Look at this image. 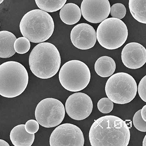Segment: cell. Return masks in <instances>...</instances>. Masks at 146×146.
Listing matches in <instances>:
<instances>
[{"label": "cell", "instance_id": "cell-5", "mask_svg": "<svg viewBox=\"0 0 146 146\" xmlns=\"http://www.w3.org/2000/svg\"><path fill=\"white\" fill-rule=\"evenodd\" d=\"M105 91L108 98L115 104L131 102L137 95V86L134 78L127 73L113 74L107 80Z\"/></svg>", "mask_w": 146, "mask_h": 146}, {"label": "cell", "instance_id": "cell-2", "mask_svg": "<svg viewBox=\"0 0 146 146\" xmlns=\"http://www.w3.org/2000/svg\"><path fill=\"white\" fill-rule=\"evenodd\" d=\"M29 64L32 73L37 77L49 79L58 73L61 65L58 49L50 42H41L32 50Z\"/></svg>", "mask_w": 146, "mask_h": 146}, {"label": "cell", "instance_id": "cell-3", "mask_svg": "<svg viewBox=\"0 0 146 146\" xmlns=\"http://www.w3.org/2000/svg\"><path fill=\"white\" fill-rule=\"evenodd\" d=\"M20 30L23 36L31 42L41 43L52 36L54 23L51 16L41 9L27 12L20 23Z\"/></svg>", "mask_w": 146, "mask_h": 146}, {"label": "cell", "instance_id": "cell-24", "mask_svg": "<svg viewBox=\"0 0 146 146\" xmlns=\"http://www.w3.org/2000/svg\"><path fill=\"white\" fill-rule=\"evenodd\" d=\"M38 121L30 120L27 121L25 125V129L30 134H34L38 131L39 125Z\"/></svg>", "mask_w": 146, "mask_h": 146}, {"label": "cell", "instance_id": "cell-4", "mask_svg": "<svg viewBox=\"0 0 146 146\" xmlns=\"http://www.w3.org/2000/svg\"><path fill=\"white\" fill-rule=\"evenodd\" d=\"M29 80L22 64L13 61L3 63L0 65V95L8 98L20 96L26 89Z\"/></svg>", "mask_w": 146, "mask_h": 146}, {"label": "cell", "instance_id": "cell-18", "mask_svg": "<svg viewBox=\"0 0 146 146\" xmlns=\"http://www.w3.org/2000/svg\"><path fill=\"white\" fill-rule=\"evenodd\" d=\"M129 8L135 19L146 24V0H129Z\"/></svg>", "mask_w": 146, "mask_h": 146}, {"label": "cell", "instance_id": "cell-8", "mask_svg": "<svg viewBox=\"0 0 146 146\" xmlns=\"http://www.w3.org/2000/svg\"><path fill=\"white\" fill-rule=\"evenodd\" d=\"M65 109L60 100L54 98H46L38 103L35 115L36 121L42 127H54L60 124L64 120Z\"/></svg>", "mask_w": 146, "mask_h": 146}, {"label": "cell", "instance_id": "cell-7", "mask_svg": "<svg viewBox=\"0 0 146 146\" xmlns=\"http://www.w3.org/2000/svg\"><path fill=\"white\" fill-rule=\"evenodd\" d=\"M127 27L118 18L111 17L103 21L96 31L98 42L102 47L109 50L117 49L124 44L128 37Z\"/></svg>", "mask_w": 146, "mask_h": 146}, {"label": "cell", "instance_id": "cell-29", "mask_svg": "<svg viewBox=\"0 0 146 146\" xmlns=\"http://www.w3.org/2000/svg\"><path fill=\"white\" fill-rule=\"evenodd\" d=\"M4 1V0H0V4L2 3V2Z\"/></svg>", "mask_w": 146, "mask_h": 146}, {"label": "cell", "instance_id": "cell-17", "mask_svg": "<svg viewBox=\"0 0 146 146\" xmlns=\"http://www.w3.org/2000/svg\"><path fill=\"white\" fill-rule=\"evenodd\" d=\"M116 68V64L113 58L107 56H102L97 59L95 64V70L100 76H111Z\"/></svg>", "mask_w": 146, "mask_h": 146}, {"label": "cell", "instance_id": "cell-12", "mask_svg": "<svg viewBox=\"0 0 146 146\" xmlns=\"http://www.w3.org/2000/svg\"><path fill=\"white\" fill-rule=\"evenodd\" d=\"M70 39L74 47L81 50H87L95 46L97 36L92 26L82 23L73 27L71 32Z\"/></svg>", "mask_w": 146, "mask_h": 146}, {"label": "cell", "instance_id": "cell-20", "mask_svg": "<svg viewBox=\"0 0 146 146\" xmlns=\"http://www.w3.org/2000/svg\"><path fill=\"white\" fill-rule=\"evenodd\" d=\"M14 49L19 54H24L29 51L30 49V41L25 37H20L16 39L14 42Z\"/></svg>", "mask_w": 146, "mask_h": 146}, {"label": "cell", "instance_id": "cell-11", "mask_svg": "<svg viewBox=\"0 0 146 146\" xmlns=\"http://www.w3.org/2000/svg\"><path fill=\"white\" fill-rule=\"evenodd\" d=\"M81 11L84 18L92 23H99L107 19L111 12L108 0H83Z\"/></svg>", "mask_w": 146, "mask_h": 146}, {"label": "cell", "instance_id": "cell-14", "mask_svg": "<svg viewBox=\"0 0 146 146\" xmlns=\"http://www.w3.org/2000/svg\"><path fill=\"white\" fill-rule=\"evenodd\" d=\"M11 143L15 146H31L35 139L34 134H30L25 129V125H17L10 134Z\"/></svg>", "mask_w": 146, "mask_h": 146}, {"label": "cell", "instance_id": "cell-27", "mask_svg": "<svg viewBox=\"0 0 146 146\" xmlns=\"http://www.w3.org/2000/svg\"><path fill=\"white\" fill-rule=\"evenodd\" d=\"M0 146H10L9 144L5 141L1 139L0 140Z\"/></svg>", "mask_w": 146, "mask_h": 146}, {"label": "cell", "instance_id": "cell-22", "mask_svg": "<svg viewBox=\"0 0 146 146\" xmlns=\"http://www.w3.org/2000/svg\"><path fill=\"white\" fill-rule=\"evenodd\" d=\"M126 13V8L122 4H115L111 7V15L114 18L121 19L125 17Z\"/></svg>", "mask_w": 146, "mask_h": 146}, {"label": "cell", "instance_id": "cell-25", "mask_svg": "<svg viewBox=\"0 0 146 146\" xmlns=\"http://www.w3.org/2000/svg\"><path fill=\"white\" fill-rule=\"evenodd\" d=\"M138 93L141 99L146 102V75L141 79L139 82Z\"/></svg>", "mask_w": 146, "mask_h": 146}, {"label": "cell", "instance_id": "cell-15", "mask_svg": "<svg viewBox=\"0 0 146 146\" xmlns=\"http://www.w3.org/2000/svg\"><path fill=\"white\" fill-rule=\"evenodd\" d=\"M17 38L14 34L7 31L0 32V58H8L15 54L14 42Z\"/></svg>", "mask_w": 146, "mask_h": 146}, {"label": "cell", "instance_id": "cell-9", "mask_svg": "<svg viewBox=\"0 0 146 146\" xmlns=\"http://www.w3.org/2000/svg\"><path fill=\"white\" fill-rule=\"evenodd\" d=\"M49 143L51 146H83L84 137L79 127L70 123H64L53 131Z\"/></svg>", "mask_w": 146, "mask_h": 146}, {"label": "cell", "instance_id": "cell-10", "mask_svg": "<svg viewBox=\"0 0 146 146\" xmlns=\"http://www.w3.org/2000/svg\"><path fill=\"white\" fill-rule=\"evenodd\" d=\"M93 104L90 97L85 93H75L70 96L65 103L66 113L71 118L81 121L89 117Z\"/></svg>", "mask_w": 146, "mask_h": 146}, {"label": "cell", "instance_id": "cell-28", "mask_svg": "<svg viewBox=\"0 0 146 146\" xmlns=\"http://www.w3.org/2000/svg\"><path fill=\"white\" fill-rule=\"evenodd\" d=\"M143 146H146V135L144 138L143 140Z\"/></svg>", "mask_w": 146, "mask_h": 146}, {"label": "cell", "instance_id": "cell-19", "mask_svg": "<svg viewBox=\"0 0 146 146\" xmlns=\"http://www.w3.org/2000/svg\"><path fill=\"white\" fill-rule=\"evenodd\" d=\"M39 8L48 13H54L61 9L67 0H35Z\"/></svg>", "mask_w": 146, "mask_h": 146}, {"label": "cell", "instance_id": "cell-1", "mask_svg": "<svg viewBox=\"0 0 146 146\" xmlns=\"http://www.w3.org/2000/svg\"><path fill=\"white\" fill-rule=\"evenodd\" d=\"M130 129L125 121L117 116L106 115L94 122L89 131L92 146H127Z\"/></svg>", "mask_w": 146, "mask_h": 146}, {"label": "cell", "instance_id": "cell-23", "mask_svg": "<svg viewBox=\"0 0 146 146\" xmlns=\"http://www.w3.org/2000/svg\"><path fill=\"white\" fill-rule=\"evenodd\" d=\"M134 126L137 130L142 132H146V121H144L141 115V110L136 112L133 118Z\"/></svg>", "mask_w": 146, "mask_h": 146}, {"label": "cell", "instance_id": "cell-13", "mask_svg": "<svg viewBox=\"0 0 146 146\" xmlns=\"http://www.w3.org/2000/svg\"><path fill=\"white\" fill-rule=\"evenodd\" d=\"M121 56L125 67L136 70L143 67L146 63V49L140 43L130 42L124 47Z\"/></svg>", "mask_w": 146, "mask_h": 146}, {"label": "cell", "instance_id": "cell-16", "mask_svg": "<svg viewBox=\"0 0 146 146\" xmlns=\"http://www.w3.org/2000/svg\"><path fill=\"white\" fill-rule=\"evenodd\" d=\"M81 9L79 6L73 3L66 4L60 9L59 16L63 23L67 25L76 24L81 17Z\"/></svg>", "mask_w": 146, "mask_h": 146}, {"label": "cell", "instance_id": "cell-26", "mask_svg": "<svg viewBox=\"0 0 146 146\" xmlns=\"http://www.w3.org/2000/svg\"><path fill=\"white\" fill-rule=\"evenodd\" d=\"M141 115L144 121H146V105L141 109Z\"/></svg>", "mask_w": 146, "mask_h": 146}, {"label": "cell", "instance_id": "cell-6", "mask_svg": "<svg viewBox=\"0 0 146 146\" xmlns=\"http://www.w3.org/2000/svg\"><path fill=\"white\" fill-rule=\"evenodd\" d=\"M58 77L61 84L66 90L77 92L87 86L90 82L91 74L85 63L78 60H72L62 66Z\"/></svg>", "mask_w": 146, "mask_h": 146}, {"label": "cell", "instance_id": "cell-21", "mask_svg": "<svg viewBox=\"0 0 146 146\" xmlns=\"http://www.w3.org/2000/svg\"><path fill=\"white\" fill-rule=\"evenodd\" d=\"M97 107L100 111L103 114L109 113L113 110L114 104L108 98H103L97 103Z\"/></svg>", "mask_w": 146, "mask_h": 146}]
</instances>
